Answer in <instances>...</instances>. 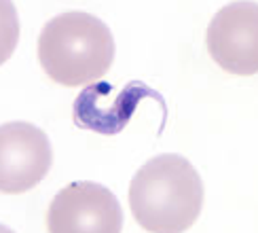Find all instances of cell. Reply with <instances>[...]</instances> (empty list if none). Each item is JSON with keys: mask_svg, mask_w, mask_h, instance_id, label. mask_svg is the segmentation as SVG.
<instances>
[{"mask_svg": "<svg viewBox=\"0 0 258 233\" xmlns=\"http://www.w3.org/2000/svg\"><path fill=\"white\" fill-rule=\"evenodd\" d=\"M127 197L134 218L144 231L182 233L201 214L203 183L188 159L163 153L138 169Z\"/></svg>", "mask_w": 258, "mask_h": 233, "instance_id": "1", "label": "cell"}, {"mask_svg": "<svg viewBox=\"0 0 258 233\" xmlns=\"http://www.w3.org/2000/svg\"><path fill=\"white\" fill-rule=\"evenodd\" d=\"M36 51L47 77L74 89L100 81L110 70L114 38L110 28L95 15L68 11L45 24Z\"/></svg>", "mask_w": 258, "mask_h": 233, "instance_id": "2", "label": "cell"}, {"mask_svg": "<svg viewBox=\"0 0 258 233\" xmlns=\"http://www.w3.org/2000/svg\"><path fill=\"white\" fill-rule=\"evenodd\" d=\"M206 47L218 66L237 77L258 72V3L239 0L224 5L206 32Z\"/></svg>", "mask_w": 258, "mask_h": 233, "instance_id": "4", "label": "cell"}, {"mask_svg": "<svg viewBox=\"0 0 258 233\" xmlns=\"http://www.w3.org/2000/svg\"><path fill=\"white\" fill-rule=\"evenodd\" d=\"M53 148L47 134L26 121L0 127V191L21 195L49 174Z\"/></svg>", "mask_w": 258, "mask_h": 233, "instance_id": "6", "label": "cell"}, {"mask_svg": "<svg viewBox=\"0 0 258 233\" xmlns=\"http://www.w3.org/2000/svg\"><path fill=\"white\" fill-rule=\"evenodd\" d=\"M146 98L155 100L161 106L165 119L167 108L163 95L142 81H129L123 87H114L112 83L104 81L91 83L74 100V125L102 136H116L127 127L140 102Z\"/></svg>", "mask_w": 258, "mask_h": 233, "instance_id": "5", "label": "cell"}, {"mask_svg": "<svg viewBox=\"0 0 258 233\" xmlns=\"http://www.w3.org/2000/svg\"><path fill=\"white\" fill-rule=\"evenodd\" d=\"M47 229L51 233H119L123 210L110 189L91 180H77L51 199Z\"/></svg>", "mask_w": 258, "mask_h": 233, "instance_id": "3", "label": "cell"}]
</instances>
